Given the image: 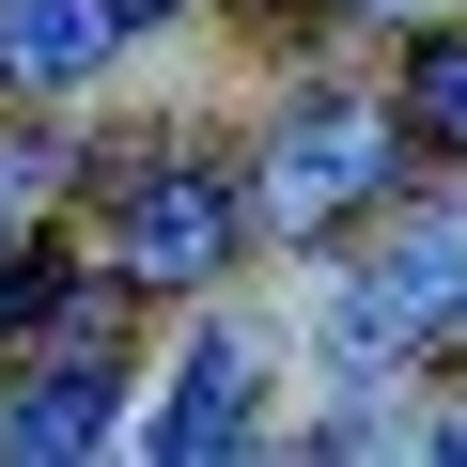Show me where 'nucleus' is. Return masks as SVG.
<instances>
[{
	"mask_svg": "<svg viewBox=\"0 0 467 467\" xmlns=\"http://www.w3.org/2000/svg\"><path fill=\"white\" fill-rule=\"evenodd\" d=\"M467 312V234L436 218V234H405V250H374L358 281H343V312H327V358L343 374H389L405 343H436Z\"/></svg>",
	"mask_w": 467,
	"mask_h": 467,
	"instance_id": "f257e3e1",
	"label": "nucleus"
},
{
	"mask_svg": "<svg viewBox=\"0 0 467 467\" xmlns=\"http://www.w3.org/2000/svg\"><path fill=\"white\" fill-rule=\"evenodd\" d=\"M405 171V109H296L281 140H265V218L281 234H327L343 202H374Z\"/></svg>",
	"mask_w": 467,
	"mask_h": 467,
	"instance_id": "f03ea898",
	"label": "nucleus"
},
{
	"mask_svg": "<svg viewBox=\"0 0 467 467\" xmlns=\"http://www.w3.org/2000/svg\"><path fill=\"white\" fill-rule=\"evenodd\" d=\"M234 218H250V202H234L218 171H187V156H171V171H140V187H125L109 265H125V281H218V265H234Z\"/></svg>",
	"mask_w": 467,
	"mask_h": 467,
	"instance_id": "7ed1b4c3",
	"label": "nucleus"
},
{
	"mask_svg": "<svg viewBox=\"0 0 467 467\" xmlns=\"http://www.w3.org/2000/svg\"><path fill=\"white\" fill-rule=\"evenodd\" d=\"M156 0H0V78H94Z\"/></svg>",
	"mask_w": 467,
	"mask_h": 467,
	"instance_id": "20e7f679",
	"label": "nucleus"
},
{
	"mask_svg": "<svg viewBox=\"0 0 467 467\" xmlns=\"http://www.w3.org/2000/svg\"><path fill=\"white\" fill-rule=\"evenodd\" d=\"M109 420H125V405H109V358H94V343L47 358L32 389H0V451H16V467H32V451H94Z\"/></svg>",
	"mask_w": 467,
	"mask_h": 467,
	"instance_id": "39448f33",
	"label": "nucleus"
},
{
	"mask_svg": "<svg viewBox=\"0 0 467 467\" xmlns=\"http://www.w3.org/2000/svg\"><path fill=\"white\" fill-rule=\"evenodd\" d=\"M250 436V343L234 327H202L187 358H171V405H156V451H234Z\"/></svg>",
	"mask_w": 467,
	"mask_h": 467,
	"instance_id": "423d86ee",
	"label": "nucleus"
},
{
	"mask_svg": "<svg viewBox=\"0 0 467 467\" xmlns=\"http://www.w3.org/2000/svg\"><path fill=\"white\" fill-rule=\"evenodd\" d=\"M389 109H405V140H467V32H420Z\"/></svg>",
	"mask_w": 467,
	"mask_h": 467,
	"instance_id": "0eeeda50",
	"label": "nucleus"
},
{
	"mask_svg": "<svg viewBox=\"0 0 467 467\" xmlns=\"http://www.w3.org/2000/svg\"><path fill=\"white\" fill-rule=\"evenodd\" d=\"M63 156H78V140H0V202H47V187H63Z\"/></svg>",
	"mask_w": 467,
	"mask_h": 467,
	"instance_id": "6e6552de",
	"label": "nucleus"
},
{
	"mask_svg": "<svg viewBox=\"0 0 467 467\" xmlns=\"http://www.w3.org/2000/svg\"><path fill=\"white\" fill-rule=\"evenodd\" d=\"M0 265H16V250H0Z\"/></svg>",
	"mask_w": 467,
	"mask_h": 467,
	"instance_id": "1a4fd4ad",
	"label": "nucleus"
}]
</instances>
